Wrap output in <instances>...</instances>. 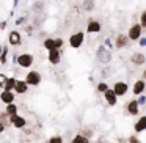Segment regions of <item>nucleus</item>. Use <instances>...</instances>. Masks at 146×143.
Instances as JSON below:
<instances>
[{
  "label": "nucleus",
  "instance_id": "obj_1",
  "mask_svg": "<svg viewBox=\"0 0 146 143\" xmlns=\"http://www.w3.org/2000/svg\"><path fill=\"white\" fill-rule=\"evenodd\" d=\"M96 60H98V63H101L102 66H107V65H110L111 60H113V54H111V51L108 47H105L104 44H101L96 49Z\"/></svg>",
  "mask_w": 146,
  "mask_h": 143
},
{
  "label": "nucleus",
  "instance_id": "obj_2",
  "mask_svg": "<svg viewBox=\"0 0 146 143\" xmlns=\"http://www.w3.org/2000/svg\"><path fill=\"white\" fill-rule=\"evenodd\" d=\"M13 58H14V61H16L17 66L25 68V69L32 68L33 63H35V57H33L30 52H22V54H19V55H14Z\"/></svg>",
  "mask_w": 146,
  "mask_h": 143
},
{
  "label": "nucleus",
  "instance_id": "obj_3",
  "mask_svg": "<svg viewBox=\"0 0 146 143\" xmlns=\"http://www.w3.org/2000/svg\"><path fill=\"white\" fill-rule=\"evenodd\" d=\"M127 38H129V41H133V43H137L140 38L143 36V27L140 25L138 22H133L132 25L129 27V30H127Z\"/></svg>",
  "mask_w": 146,
  "mask_h": 143
},
{
  "label": "nucleus",
  "instance_id": "obj_4",
  "mask_svg": "<svg viewBox=\"0 0 146 143\" xmlns=\"http://www.w3.org/2000/svg\"><path fill=\"white\" fill-rule=\"evenodd\" d=\"M85 36H86L85 32H76L68 38V43H69V46L72 49H80L83 46V43H85Z\"/></svg>",
  "mask_w": 146,
  "mask_h": 143
},
{
  "label": "nucleus",
  "instance_id": "obj_5",
  "mask_svg": "<svg viewBox=\"0 0 146 143\" xmlns=\"http://www.w3.org/2000/svg\"><path fill=\"white\" fill-rule=\"evenodd\" d=\"M24 80L27 82V85H29V86H38L39 83H41V80H42V76H41L39 71L32 69V71H29V72L25 74V79H24Z\"/></svg>",
  "mask_w": 146,
  "mask_h": 143
},
{
  "label": "nucleus",
  "instance_id": "obj_6",
  "mask_svg": "<svg viewBox=\"0 0 146 143\" xmlns=\"http://www.w3.org/2000/svg\"><path fill=\"white\" fill-rule=\"evenodd\" d=\"M102 32V24L101 21L98 19H88V22H86V27H85V33H88V35H96V33H101Z\"/></svg>",
  "mask_w": 146,
  "mask_h": 143
},
{
  "label": "nucleus",
  "instance_id": "obj_7",
  "mask_svg": "<svg viewBox=\"0 0 146 143\" xmlns=\"http://www.w3.org/2000/svg\"><path fill=\"white\" fill-rule=\"evenodd\" d=\"M129 43L130 41H129L126 33H118L113 39V47L118 49V51H121V49H126L127 46H129Z\"/></svg>",
  "mask_w": 146,
  "mask_h": 143
},
{
  "label": "nucleus",
  "instance_id": "obj_8",
  "mask_svg": "<svg viewBox=\"0 0 146 143\" xmlns=\"http://www.w3.org/2000/svg\"><path fill=\"white\" fill-rule=\"evenodd\" d=\"M61 54H63V51H58V49H50V51H47V60L50 65H54V66H57V65L61 63Z\"/></svg>",
  "mask_w": 146,
  "mask_h": 143
},
{
  "label": "nucleus",
  "instance_id": "obj_9",
  "mask_svg": "<svg viewBox=\"0 0 146 143\" xmlns=\"http://www.w3.org/2000/svg\"><path fill=\"white\" fill-rule=\"evenodd\" d=\"M8 44L13 46V47H17V46L22 44V35H21L19 30H11L8 33Z\"/></svg>",
  "mask_w": 146,
  "mask_h": 143
},
{
  "label": "nucleus",
  "instance_id": "obj_10",
  "mask_svg": "<svg viewBox=\"0 0 146 143\" xmlns=\"http://www.w3.org/2000/svg\"><path fill=\"white\" fill-rule=\"evenodd\" d=\"M124 110H126V113L129 115V116H137V115H140V105L138 102H137V99H132V101H129L126 105H124Z\"/></svg>",
  "mask_w": 146,
  "mask_h": 143
},
{
  "label": "nucleus",
  "instance_id": "obj_11",
  "mask_svg": "<svg viewBox=\"0 0 146 143\" xmlns=\"http://www.w3.org/2000/svg\"><path fill=\"white\" fill-rule=\"evenodd\" d=\"M130 63L133 65V66H143V65H146V55L143 54V52H132L130 54Z\"/></svg>",
  "mask_w": 146,
  "mask_h": 143
},
{
  "label": "nucleus",
  "instance_id": "obj_12",
  "mask_svg": "<svg viewBox=\"0 0 146 143\" xmlns=\"http://www.w3.org/2000/svg\"><path fill=\"white\" fill-rule=\"evenodd\" d=\"M115 91V94L119 98V96H126L127 91H129V85H127L126 82H123V80H118V82L113 83V88H111Z\"/></svg>",
  "mask_w": 146,
  "mask_h": 143
},
{
  "label": "nucleus",
  "instance_id": "obj_13",
  "mask_svg": "<svg viewBox=\"0 0 146 143\" xmlns=\"http://www.w3.org/2000/svg\"><path fill=\"white\" fill-rule=\"evenodd\" d=\"M10 121H11V126L16 127V129H22V127L27 126V120L22 116V115H19V113L10 116Z\"/></svg>",
  "mask_w": 146,
  "mask_h": 143
},
{
  "label": "nucleus",
  "instance_id": "obj_14",
  "mask_svg": "<svg viewBox=\"0 0 146 143\" xmlns=\"http://www.w3.org/2000/svg\"><path fill=\"white\" fill-rule=\"evenodd\" d=\"M13 91L16 93V94H25L27 91H29V85H27L25 80H21V79H16V83H14V88Z\"/></svg>",
  "mask_w": 146,
  "mask_h": 143
},
{
  "label": "nucleus",
  "instance_id": "obj_15",
  "mask_svg": "<svg viewBox=\"0 0 146 143\" xmlns=\"http://www.w3.org/2000/svg\"><path fill=\"white\" fill-rule=\"evenodd\" d=\"M14 99H16V93L14 91H8V90H2L0 91V101L3 102L5 105L14 102Z\"/></svg>",
  "mask_w": 146,
  "mask_h": 143
},
{
  "label": "nucleus",
  "instance_id": "obj_16",
  "mask_svg": "<svg viewBox=\"0 0 146 143\" xmlns=\"http://www.w3.org/2000/svg\"><path fill=\"white\" fill-rule=\"evenodd\" d=\"M104 99H105V102H107L108 105H111V107H115V105L118 104V96L115 94V91L111 88H108L107 91L104 93Z\"/></svg>",
  "mask_w": 146,
  "mask_h": 143
},
{
  "label": "nucleus",
  "instance_id": "obj_17",
  "mask_svg": "<svg viewBox=\"0 0 146 143\" xmlns=\"http://www.w3.org/2000/svg\"><path fill=\"white\" fill-rule=\"evenodd\" d=\"M145 90H146V82L143 79H138V80H135V83H133V86H132V93L135 96H140V94H143L145 93Z\"/></svg>",
  "mask_w": 146,
  "mask_h": 143
},
{
  "label": "nucleus",
  "instance_id": "obj_18",
  "mask_svg": "<svg viewBox=\"0 0 146 143\" xmlns=\"http://www.w3.org/2000/svg\"><path fill=\"white\" fill-rule=\"evenodd\" d=\"M133 130H135L137 134L145 132V130H146V115H141V116H138V120L133 123Z\"/></svg>",
  "mask_w": 146,
  "mask_h": 143
},
{
  "label": "nucleus",
  "instance_id": "obj_19",
  "mask_svg": "<svg viewBox=\"0 0 146 143\" xmlns=\"http://www.w3.org/2000/svg\"><path fill=\"white\" fill-rule=\"evenodd\" d=\"M44 8H46V5H44L42 0H36L35 3L32 5V11L35 14H42V13H44Z\"/></svg>",
  "mask_w": 146,
  "mask_h": 143
},
{
  "label": "nucleus",
  "instance_id": "obj_20",
  "mask_svg": "<svg viewBox=\"0 0 146 143\" xmlns=\"http://www.w3.org/2000/svg\"><path fill=\"white\" fill-rule=\"evenodd\" d=\"M94 8H96L94 0H83L82 2V10L85 13H91V11H94Z\"/></svg>",
  "mask_w": 146,
  "mask_h": 143
},
{
  "label": "nucleus",
  "instance_id": "obj_21",
  "mask_svg": "<svg viewBox=\"0 0 146 143\" xmlns=\"http://www.w3.org/2000/svg\"><path fill=\"white\" fill-rule=\"evenodd\" d=\"M71 143H91L90 142V138H86V137H83L82 134H76V135L72 137V140H71Z\"/></svg>",
  "mask_w": 146,
  "mask_h": 143
},
{
  "label": "nucleus",
  "instance_id": "obj_22",
  "mask_svg": "<svg viewBox=\"0 0 146 143\" xmlns=\"http://www.w3.org/2000/svg\"><path fill=\"white\" fill-rule=\"evenodd\" d=\"M5 113L10 115V116L16 115V113H17V105L14 104V102H11V104H7V107H5Z\"/></svg>",
  "mask_w": 146,
  "mask_h": 143
},
{
  "label": "nucleus",
  "instance_id": "obj_23",
  "mask_svg": "<svg viewBox=\"0 0 146 143\" xmlns=\"http://www.w3.org/2000/svg\"><path fill=\"white\" fill-rule=\"evenodd\" d=\"M8 61V46H2V54H0V65H7Z\"/></svg>",
  "mask_w": 146,
  "mask_h": 143
},
{
  "label": "nucleus",
  "instance_id": "obj_24",
  "mask_svg": "<svg viewBox=\"0 0 146 143\" xmlns=\"http://www.w3.org/2000/svg\"><path fill=\"white\" fill-rule=\"evenodd\" d=\"M80 134H82L83 137H86V138H90V140H91V138H93V135H94V130H93V127L85 126V127H82Z\"/></svg>",
  "mask_w": 146,
  "mask_h": 143
},
{
  "label": "nucleus",
  "instance_id": "obj_25",
  "mask_svg": "<svg viewBox=\"0 0 146 143\" xmlns=\"http://www.w3.org/2000/svg\"><path fill=\"white\" fill-rule=\"evenodd\" d=\"M0 123L3 124L5 127H10L11 126V121H10V115H7L5 112H0Z\"/></svg>",
  "mask_w": 146,
  "mask_h": 143
},
{
  "label": "nucleus",
  "instance_id": "obj_26",
  "mask_svg": "<svg viewBox=\"0 0 146 143\" xmlns=\"http://www.w3.org/2000/svg\"><path fill=\"white\" fill-rule=\"evenodd\" d=\"M63 47H64V39L61 38V36H57V38H54V49L63 51Z\"/></svg>",
  "mask_w": 146,
  "mask_h": 143
},
{
  "label": "nucleus",
  "instance_id": "obj_27",
  "mask_svg": "<svg viewBox=\"0 0 146 143\" xmlns=\"http://www.w3.org/2000/svg\"><path fill=\"white\" fill-rule=\"evenodd\" d=\"M14 83H16V77H8V79H7V82H5L3 90H8V91H13Z\"/></svg>",
  "mask_w": 146,
  "mask_h": 143
},
{
  "label": "nucleus",
  "instance_id": "obj_28",
  "mask_svg": "<svg viewBox=\"0 0 146 143\" xmlns=\"http://www.w3.org/2000/svg\"><path fill=\"white\" fill-rule=\"evenodd\" d=\"M42 47H44L46 51H50V49H54V38H50V36L44 38V41H42Z\"/></svg>",
  "mask_w": 146,
  "mask_h": 143
},
{
  "label": "nucleus",
  "instance_id": "obj_29",
  "mask_svg": "<svg viewBox=\"0 0 146 143\" xmlns=\"http://www.w3.org/2000/svg\"><path fill=\"white\" fill-rule=\"evenodd\" d=\"M108 88H110V86H108L105 82H99L98 85H96V91H98V93H102V94H104V93L107 91Z\"/></svg>",
  "mask_w": 146,
  "mask_h": 143
},
{
  "label": "nucleus",
  "instance_id": "obj_30",
  "mask_svg": "<svg viewBox=\"0 0 146 143\" xmlns=\"http://www.w3.org/2000/svg\"><path fill=\"white\" fill-rule=\"evenodd\" d=\"M138 24L143 27V30L146 29V10H143L141 13H140V17H138Z\"/></svg>",
  "mask_w": 146,
  "mask_h": 143
},
{
  "label": "nucleus",
  "instance_id": "obj_31",
  "mask_svg": "<svg viewBox=\"0 0 146 143\" xmlns=\"http://www.w3.org/2000/svg\"><path fill=\"white\" fill-rule=\"evenodd\" d=\"M46 143H63V137L61 135H52Z\"/></svg>",
  "mask_w": 146,
  "mask_h": 143
},
{
  "label": "nucleus",
  "instance_id": "obj_32",
  "mask_svg": "<svg viewBox=\"0 0 146 143\" xmlns=\"http://www.w3.org/2000/svg\"><path fill=\"white\" fill-rule=\"evenodd\" d=\"M33 30H35V27H33V24H29V25H25V27H24V32H25L29 36L33 33Z\"/></svg>",
  "mask_w": 146,
  "mask_h": 143
},
{
  "label": "nucleus",
  "instance_id": "obj_33",
  "mask_svg": "<svg viewBox=\"0 0 146 143\" xmlns=\"http://www.w3.org/2000/svg\"><path fill=\"white\" fill-rule=\"evenodd\" d=\"M127 143H141V140L137 135H130V137H127Z\"/></svg>",
  "mask_w": 146,
  "mask_h": 143
},
{
  "label": "nucleus",
  "instance_id": "obj_34",
  "mask_svg": "<svg viewBox=\"0 0 146 143\" xmlns=\"http://www.w3.org/2000/svg\"><path fill=\"white\" fill-rule=\"evenodd\" d=\"M104 46H105V47H108L110 51H113V43H111V38H105Z\"/></svg>",
  "mask_w": 146,
  "mask_h": 143
},
{
  "label": "nucleus",
  "instance_id": "obj_35",
  "mask_svg": "<svg viewBox=\"0 0 146 143\" xmlns=\"http://www.w3.org/2000/svg\"><path fill=\"white\" fill-rule=\"evenodd\" d=\"M7 79H8V77L5 76V74L0 72V88H3V86H5V82H7Z\"/></svg>",
  "mask_w": 146,
  "mask_h": 143
},
{
  "label": "nucleus",
  "instance_id": "obj_36",
  "mask_svg": "<svg viewBox=\"0 0 146 143\" xmlns=\"http://www.w3.org/2000/svg\"><path fill=\"white\" fill-rule=\"evenodd\" d=\"M137 102H138V105H145V104H146V96L140 94L138 99H137Z\"/></svg>",
  "mask_w": 146,
  "mask_h": 143
},
{
  "label": "nucleus",
  "instance_id": "obj_37",
  "mask_svg": "<svg viewBox=\"0 0 146 143\" xmlns=\"http://www.w3.org/2000/svg\"><path fill=\"white\" fill-rule=\"evenodd\" d=\"M137 43H138L140 47H146V36H141V38H140Z\"/></svg>",
  "mask_w": 146,
  "mask_h": 143
},
{
  "label": "nucleus",
  "instance_id": "obj_38",
  "mask_svg": "<svg viewBox=\"0 0 146 143\" xmlns=\"http://www.w3.org/2000/svg\"><path fill=\"white\" fill-rule=\"evenodd\" d=\"M24 22H25V14H24V16H21V17H17V19H16V25H22Z\"/></svg>",
  "mask_w": 146,
  "mask_h": 143
},
{
  "label": "nucleus",
  "instance_id": "obj_39",
  "mask_svg": "<svg viewBox=\"0 0 146 143\" xmlns=\"http://www.w3.org/2000/svg\"><path fill=\"white\" fill-rule=\"evenodd\" d=\"M94 143H111V142H110V140H107L105 137H99V138L96 140Z\"/></svg>",
  "mask_w": 146,
  "mask_h": 143
},
{
  "label": "nucleus",
  "instance_id": "obj_40",
  "mask_svg": "<svg viewBox=\"0 0 146 143\" xmlns=\"http://www.w3.org/2000/svg\"><path fill=\"white\" fill-rule=\"evenodd\" d=\"M7 25H8V21L5 19V21H0V30H5L7 29Z\"/></svg>",
  "mask_w": 146,
  "mask_h": 143
},
{
  "label": "nucleus",
  "instance_id": "obj_41",
  "mask_svg": "<svg viewBox=\"0 0 146 143\" xmlns=\"http://www.w3.org/2000/svg\"><path fill=\"white\" fill-rule=\"evenodd\" d=\"M118 143H127V138H124V137H119V138H118Z\"/></svg>",
  "mask_w": 146,
  "mask_h": 143
},
{
  "label": "nucleus",
  "instance_id": "obj_42",
  "mask_svg": "<svg viewBox=\"0 0 146 143\" xmlns=\"http://www.w3.org/2000/svg\"><path fill=\"white\" fill-rule=\"evenodd\" d=\"M5 129H7V127H5V126H3V124L0 123V134H2V132H5Z\"/></svg>",
  "mask_w": 146,
  "mask_h": 143
},
{
  "label": "nucleus",
  "instance_id": "obj_43",
  "mask_svg": "<svg viewBox=\"0 0 146 143\" xmlns=\"http://www.w3.org/2000/svg\"><path fill=\"white\" fill-rule=\"evenodd\" d=\"M17 5H19V0H14V2H13V8H16Z\"/></svg>",
  "mask_w": 146,
  "mask_h": 143
},
{
  "label": "nucleus",
  "instance_id": "obj_44",
  "mask_svg": "<svg viewBox=\"0 0 146 143\" xmlns=\"http://www.w3.org/2000/svg\"><path fill=\"white\" fill-rule=\"evenodd\" d=\"M141 77H143V80H146V69L143 71V74H141Z\"/></svg>",
  "mask_w": 146,
  "mask_h": 143
},
{
  "label": "nucleus",
  "instance_id": "obj_45",
  "mask_svg": "<svg viewBox=\"0 0 146 143\" xmlns=\"http://www.w3.org/2000/svg\"><path fill=\"white\" fill-rule=\"evenodd\" d=\"M0 54H2V46H0Z\"/></svg>",
  "mask_w": 146,
  "mask_h": 143
}]
</instances>
